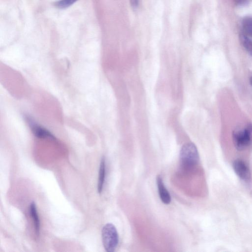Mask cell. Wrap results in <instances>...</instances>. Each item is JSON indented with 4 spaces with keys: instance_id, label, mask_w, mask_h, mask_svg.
<instances>
[{
    "instance_id": "cell-1",
    "label": "cell",
    "mask_w": 252,
    "mask_h": 252,
    "mask_svg": "<svg viewBox=\"0 0 252 252\" xmlns=\"http://www.w3.org/2000/svg\"><path fill=\"white\" fill-rule=\"evenodd\" d=\"M199 159L197 149L193 143H187L183 145L180 152V163L183 169H191L198 163Z\"/></svg>"
},
{
    "instance_id": "cell-2",
    "label": "cell",
    "mask_w": 252,
    "mask_h": 252,
    "mask_svg": "<svg viewBox=\"0 0 252 252\" xmlns=\"http://www.w3.org/2000/svg\"><path fill=\"white\" fill-rule=\"evenodd\" d=\"M233 141L236 149L243 151L247 149L252 140V125L248 124L242 128H238L233 132Z\"/></svg>"
},
{
    "instance_id": "cell-3",
    "label": "cell",
    "mask_w": 252,
    "mask_h": 252,
    "mask_svg": "<svg viewBox=\"0 0 252 252\" xmlns=\"http://www.w3.org/2000/svg\"><path fill=\"white\" fill-rule=\"evenodd\" d=\"M101 237L106 251L114 252L119 243V235L115 226L110 223L106 224L102 228Z\"/></svg>"
},
{
    "instance_id": "cell-4",
    "label": "cell",
    "mask_w": 252,
    "mask_h": 252,
    "mask_svg": "<svg viewBox=\"0 0 252 252\" xmlns=\"http://www.w3.org/2000/svg\"><path fill=\"white\" fill-rule=\"evenodd\" d=\"M232 166L235 172L241 180L246 182L251 181L250 170L243 160L240 159L235 160L233 162Z\"/></svg>"
},
{
    "instance_id": "cell-5",
    "label": "cell",
    "mask_w": 252,
    "mask_h": 252,
    "mask_svg": "<svg viewBox=\"0 0 252 252\" xmlns=\"http://www.w3.org/2000/svg\"><path fill=\"white\" fill-rule=\"evenodd\" d=\"M27 118V120L28 122L29 125L35 136L39 138L49 137L53 139H55L54 135H53L49 131L37 125L30 118L28 117Z\"/></svg>"
},
{
    "instance_id": "cell-6",
    "label": "cell",
    "mask_w": 252,
    "mask_h": 252,
    "mask_svg": "<svg viewBox=\"0 0 252 252\" xmlns=\"http://www.w3.org/2000/svg\"><path fill=\"white\" fill-rule=\"evenodd\" d=\"M157 184L159 196L161 201L165 204H169L171 202V196L165 188L162 178L159 175L157 177Z\"/></svg>"
},
{
    "instance_id": "cell-7",
    "label": "cell",
    "mask_w": 252,
    "mask_h": 252,
    "mask_svg": "<svg viewBox=\"0 0 252 252\" xmlns=\"http://www.w3.org/2000/svg\"><path fill=\"white\" fill-rule=\"evenodd\" d=\"M105 160L104 157H102L99 167V176L98 179V183H97V191L99 193H100L102 192L103 189V185L105 181Z\"/></svg>"
},
{
    "instance_id": "cell-8",
    "label": "cell",
    "mask_w": 252,
    "mask_h": 252,
    "mask_svg": "<svg viewBox=\"0 0 252 252\" xmlns=\"http://www.w3.org/2000/svg\"><path fill=\"white\" fill-rule=\"evenodd\" d=\"M30 215L33 220L35 234L36 236H38L40 231V221L39 220L36 205L34 202H32L30 204Z\"/></svg>"
},
{
    "instance_id": "cell-9",
    "label": "cell",
    "mask_w": 252,
    "mask_h": 252,
    "mask_svg": "<svg viewBox=\"0 0 252 252\" xmlns=\"http://www.w3.org/2000/svg\"><path fill=\"white\" fill-rule=\"evenodd\" d=\"M242 28L245 35L252 37V16H246L243 19Z\"/></svg>"
},
{
    "instance_id": "cell-10",
    "label": "cell",
    "mask_w": 252,
    "mask_h": 252,
    "mask_svg": "<svg viewBox=\"0 0 252 252\" xmlns=\"http://www.w3.org/2000/svg\"><path fill=\"white\" fill-rule=\"evenodd\" d=\"M241 40L244 47L249 51L252 52V41L249 39V36L244 34L241 35Z\"/></svg>"
},
{
    "instance_id": "cell-11",
    "label": "cell",
    "mask_w": 252,
    "mask_h": 252,
    "mask_svg": "<svg viewBox=\"0 0 252 252\" xmlns=\"http://www.w3.org/2000/svg\"><path fill=\"white\" fill-rule=\"evenodd\" d=\"M77 0H60L55 2V5L61 8H66L75 2Z\"/></svg>"
},
{
    "instance_id": "cell-12",
    "label": "cell",
    "mask_w": 252,
    "mask_h": 252,
    "mask_svg": "<svg viewBox=\"0 0 252 252\" xmlns=\"http://www.w3.org/2000/svg\"><path fill=\"white\" fill-rule=\"evenodd\" d=\"M131 6L133 8H136L139 5V0H129Z\"/></svg>"
},
{
    "instance_id": "cell-13",
    "label": "cell",
    "mask_w": 252,
    "mask_h": 252,
    "mask_svg": "<svg viewBox=\"0 0 252 252\" xmlns=\"http://www.w3.org/2000/svg\"><path fill=\"white\" fill-rule=\"evenodd\" d=\"M250 83L252 86V76H251V77L250 78Z\"/></svg>"
}]
</instances>
